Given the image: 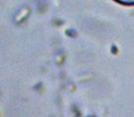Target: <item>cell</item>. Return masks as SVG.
<instances>
[{"instance_id": "6da1fadb", "label": "cell", "mask_w": 134, "mask_h": 117, "mask_svg": "<svg viewBox=\"0 0 134 117\" xmlns=\"http://www.w3.org/2000/svg\"><path fill=\"white\" fill-rule=\"evenodd\" d=\"M115 2L126 7H132L134 6V0H113Z\"/></svg>"}]
</instances>
